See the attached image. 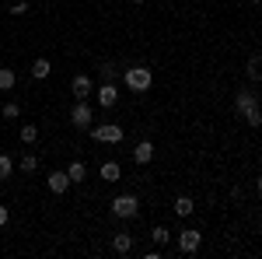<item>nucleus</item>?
Returning a JSON list of instances; mask_svg holds the SVG:
<instances>
[{
  "label": "nucleus",
  "mask_w": 262,
  "mask_h": 259,
  "mask_svg": "<svg viewBox=\"0 0 262 259\" xmlns=\"http://www.w3.org/2000/svg\"><path fill=\"white\" fill-rule=\"evenodd\" d=\"M150 84H154L150 67H143V63H137V67H126V88H129V91L143 95V91H150Z\"/></svg>",
  "instance_id": "f257e3e1"
},
{
  "label": "nucleus",
  "mask_w": 262,
  "mask_h": 259,
  "mask_svg": "<svg viewBox=\"0 0 262 259\" xmlns=\"http://www.w3.org/2000/svg\"><path fill=\"white\" fill-rule=\"evenodd\" d=\"M140 214V200L133 196V193H122V196L112 200V217H119V221H133Z\"/></svg>",
  "instance_id": "f03ea898"
},
{
  "label": "nucleus",
  "mask_w": 262,
  "mask_h": 259,
  "mask_svg": "<svg viewBox=\"0 0 262 259\" xmlns=\"http://www.w3.org/2000/svg\"><path fill=\"white\" fill-rule=\"evenodd\" d=\"M91 137L98 140V144H122V126H116V123H98V126H91Z\"/></svg>",
  "instance_id": "7ed1b4c3"
},
{
  "label": "nucleus",
  "mask_w": 262,
  "mask_h": 259,
  "mask_svg": "<svg viewBox=\"0 0 262 259\" xmlns=\"http://www.w3.org/2000/svg\"><path fill=\"white\" fill-rule=\"evenodd\" d=\"M70 123H74L77 130H88V126L95 123V112H91V105H88V102H74V109H70Z\"/></svg>",
  "instance_id": "20e7f679"
},
{
  "label": "nucleus",
  "mask_w": 262,
  "mask_h": 259,
  "mask_svg": "<svg viewBox=\"0 0 262 259\" xmlns=\"http://www.w3.org/2000/svg\"><path fill=\"white\" fill-rule=\"evenodd\" d=\"M200 245H203V235L196 231V228H185V231H179V252L192 256V252H196Z\"/></svg>",
  "instance_id": "39448f33"
},
{
  "label": "nucleus",
  "mask_w": 262,
  "mask_h": 259,
  "mask_svg": "<svg viewBox=\"0 0 262 259\" xmlns=\"http://www.w3.org/2000/svg\"><path fill=\"white\" fill-rule=\"evenodd\" d=\"M70 91H74V98L77 102H88V95H95V84L88 74H77V77L70 81Z\"/></svg>",
  "instance_id": "423d86ee"
},
{
  "label": "nucleus",
  "mask_w": 262,
  "mask_h": 259,
  "mask_svg": "<svg viewBox=\"0 0 262 259\" xmlns=\"http://www.w3.org/2000/svg\"><path fill=\"white\" fill-rule=\"evenodd\" d=\"M234 109H238V116H245V112H252V109H259V98H255V91H248V88H242V91L234 95Z\"/></svg>",
  "instance_id": "0eeeda50"
},
{
  "label": "nucleus",
  "mask_w": 262,
  "mask_h": 259,
  "mask_svg": "<svg viewBox=\"0 0 262 259\" xmlns=\"http://www.w3.org/2000/svg\"><path fill=\"white\" fill-rule=\"evenodd\" d=\"M95 98H98L101 109H112V105L119 102V91H116V84H112V81H105L98 91H95Z\"/></svg>",
  "instance_id": "6e6552de"
},
{
  "label": "nucleus",
  "mask_w": 262,
  "mask_h": 259,
  "mask_svg": "<svg viewBox=\"0 0 262 259\" xmlns=\"http://www.w3.org/2000/svg\"><path fill=\"white\" fill-rule=\"evenodd\" d=\"M112 252H116V256H129V252H133V235H129V231H116V235H112Z\"/></svg>",
  "instance_id": "1a4fd4ad"
},
{
  "label": "nucleus",
  "mask_w": 262,
  "mask_h": 259,
  "mask_svg": "<svg viewBox=\"0 0 262 259\" xmlns=\"http://www.w3.org/2000/svg\"><path fill=\"white\" fill-rule=\"evenodd\" d=\"M46 186H49V193H56V196H63V193H67V189L74 186V182H70V175H67V172H53V175L46 179Z\"/></svg>",
  "instance_id": "9d476101"
},
{
  "label": "nucleus",
  "mask_w": 262,
  "mask_h": 259,
  "mask_svg": "<svg viewBox=\"0 0 262 259\" xmlns=\"http://www.w3.org/2000/svg\"><path fill=\"white\" fill-rule=\"evenodd\" d=\"M133 161H137V165H150V161H154V144H150V140H140V144L133 147Z\"/></svg>",
  "instance_id": "9b49d317"
},
{
  "label": "nucleus",
  "mask_w": 262,
  "mask_h": 259,
  "mask_svg": "<svg viewBox=\"0 0 262 259\" xmlns=\"http://www.w3.org/2000/svg\"><path fill=\"white\" fill-rule=\"evenodd\" d=\"M18 137H21V144H28V147H32V144L39 140V126H35V123H25V126L18 130Z\"/></svg>",
  "instance_id": "f8f14e48"
},
{
  "label": "nucleus",
  "mask_w": 262,
  "mask_h": 259,
  "mask_svg": "<svg viewBox=\"0 0 262 259\" xmlns=\"http://www.w3.org/2000/svg\"><path fill=\"white\" fill-rule=\"evenodd\" d=\"M245 74H248V81H262V56H248Z\"/></svg>",
  "instance_id": "ddd939ff"
},
{
  "label": "nucleus",
  "mask_w": 262,
  "mask_h": 259,
  "mask_svg": "<svg viewBox=\"0 0 262 259\" xmlns=\"http://www.w3.org/2000/svg\"><path fill=\"white\" fill-rule=\"evenodd\" d=\"M67 175H70V182H84V179H88L84 161H70V165H67Z\"/></svg>",
  "instance_id": "4468645a"
},
{
  "label": "nucleus",
  "mask_w": 262,
  "mask_h": 259,
  "mask_svg": "<svg viewBox=\"0 0 262 259\" xmlns=\"http://www.w3.org/2000/svg\"><path fill=\"white\" fill-rule=\"evenodd\" d=\"M119 175H122L119 161H105V165H101V179H108V182H119Z\"/></svg>",
  "instance_id": "2eb2a0df"
},
{
  "label": "nucleus",
  "mask_w": 262,
  "mask_h": 259,
  "mask_svg": "<svg viewBox=\"0 0 262 259\" xmlns=\"http://www.w3.org/2000/svg\"><path fill=\"white\" fill-rule=\"evenodd\" d=\"M49 70H53V63L46 60V56H39V60L32 63V77H35V81H42V77H49Z\"/></svg>",
  "instance_id": "dca6fc26"
},
{
  "label": "nucleus",
  "mask_w": 262,
  "mask_h": 259,
  "mask_svg": "<svg viewBox=\"0 0 262 259\" xmlns=\"http://www.w3.org/2000/svg\"><path fill=\"white\" fill-rule=\"evenodd\" d=\"M192 210H196V203H192V196H179V200H175V214H179V217H189Z\"/></svg>",
  "instance_id": "f3484780"
},
{
  "label": "nucleus",
  "mask_w": 262,
  "mask_h": 259,
  "mask_svg": "<svg viewBox=\"0 0 262 259\" xmlns=\"http://www.w3.org/2000/svg\"><path fill=\"white\" fill-rule=\"evenodd\" d=\"M14 81H18V74H14L11 67H0V91H11Z\"/></svg>",
  "instance_id": "a211bd4d"
},
{
  "label": "nucleus",
  "mask_w": 262,
  "mask_h": 259,
  "mask_svg": "<svg viewBox=\"0 0 262 259\" xmlns=\"http://www.w3.org/2000/svg\"><path fill=\"white\" fill-rule=\"evenodd\" d=\"M21 172H25V175L39 172V158H35V154H25V158H21Z\"/></svg>",
  "instance_id": "6ab92c4d"
},
{
  "label": "nucleus",
  "mask_w": 262,
  "mask_h": 259,
  "mask_svg": "<svg viewBox=\"0 0 262 259\" xmlns=\"http://www.w3.org/2000/svg\"><path fill=\"white\" fill-rule=\"evenodd\" d=\"M0 116H4V119H18V116H21V105H18V102H7V105L0 109Z\"/></svg>",
  "instance_id": "aec40b11"
},
{
  "label": "nucleus",
  "mask_w": 262,
  "mask_h": 259,
  "mask_svg": "<svg viewBox=\"0 0 262 259\" xmlns=\"http://www.w3.org/2000/svg\"><path fill=\"white\" fill-rule=\"evenodd\" d=\"M11 172H14V161L7 158V154H0V182L11 179Z\"/></svg>",
  "instance_id": "412c9836"
},
{
  "label": "nucleus",
  "mask_w": 262,
  "mask_h": 259,
  "mask_svg": "<svg viewBox=\"0 0 262 259\" xmlns=\"http://www.w3.org/2000/svg\"><path fill=\"white\" fill-rule=\"evenodd\" d=\"M150 238H154V245H168V228H161V224H158V228L150 231Z\"/></svg>",
  "instance_id": "4be33fe9"
},
{
  "label": "nucleus",
  "mask_w": 262,
  "mask_h": 259,
  "mask_svg": "<svg viewBox=\"0 0 262 259\" xmlns=\"http://www.w3.org/2000/svg\"><path fill=\"white\" fill-rule=\"evenodd\" d=\"M245 123H248L252 130H255V126H262V112H259V109H252V112H245Z\"/></svg>",
  "instance_id": "5701e85b"
},
{
  "label": "nucleus",
  "mask_w": 262,
  "mask_h": 259,
  "mask_svg": "<svg viewBox=\"0 0 262 259\" xmlns=\"http://www.w3.org/2000/svg\"><path fill=\"white\" fill-rule=\"evenodd\" d=\"M11 14H14V18H21V14H28V0H18V4L11 7Z\"/></svg>",
  "instance_id": "b1692460"
},
{
  "label": "nucleus",
  "mask_w": 262,
  "mask_h": 259,
  "mask_svg": "<svg viewBox=\"0 0 262 259\" xmlns=\"http://www.w3.org/2000/svg\"><path fill=\"white\" fill-rule=\"evenodd\" d=\"M112 74H116V70H112V63H101V77L112 81Z\"/></svg>",
  "instance_id": "393cba45"
},
{
  "label": "nucleus",
  "mask_w": 262,
  "mask_h": 259,
  "mask_svg": "<svg viewBox=\"0 0 262 259\" xmlns=\"http://www.w3.org/2000/svg\"><path fill=\"white\" fill-rule=\"evenodd\" d=\"M7 221H11V210H7V207H0V228H4Z\"/></svg>",
  "instance_id": "a878e982"
},
{
  "label": "nucleus",
  "mask_w": 262,
  "mask_h": 259,
  "mask_svg": "<svg viewBox=\"0 0 262 259\" xmlns=\"http://www.w3.org/2000/svg\"><path fill=\"white\" fill-rule=\"evenodd\" d=\"M255 186H259V193H262V175H259V179H255Z\"/></svg>",
  "instance_id": "bb28decb"
},
{
  "label": "nucleus",
  "mask_w": 262,
  "mask_h": 259,
  "mask_svg": "<svg viewBox=\"0 0 262 259\" xmlns=\"http://www.w3.org/2000/svg\"><path fill=\"white\" fill-rule=\"evenodd\" d=\"M248 4H262V0H248Z\"/></svg>",
  "instance_id": "cd10ccee"
},
{
  "label": "nucleus",
  "mask_w": 262,
  "mask_h": 259,
  "mask_svg": "<svg viewBox=\"0 0 262 259\" xmlns=\"http://www.w3.org/2000/svg\"><path fill=\"white\" fill-rule=\"evenodd\" d=\"M129 4H143V0H129Z\"/></svg>",
  "instance_id": "c85d7f7f"
},
{
  "label": "nucleus",
  "mask_w": 262,
  "mask_h": 259,
  "mask_svg": "<svg viewBox=\"0 0 262 259\" xmlns=\"http://www.w3.org/2000/svg\"><path fill=\"white\" fill-rule=\"evenodd\" d=\"M259 161H262V154H259Z\"/></svg>",
  "instance_id": "c756f323"
}]
</instances>
